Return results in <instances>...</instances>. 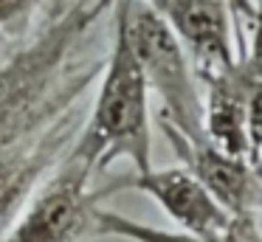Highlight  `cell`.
I'll return each instance as SVG.
<instances>
[{
    "instance_id": "6da1fadb",
    "label": "cell",
    "mask_w": 262,
    "mask_h": 242,
    "mask_svg": "<svg viewBox=\"0 0 262 242\" xmlns=\"http://www.w3.org/2000/svg\"><path fill=\"white\" fill-rule=\"evenodd\" d=\"M91 3L57 0L34 37L0 62V236L74 138L104 56L88 48Z\"/></svg>"
},
{
    "instance_id": "7a4b0ae2",
    "label": "cell",
    "mask_w": 262,
    "mask_h": 242,
    "mask_svg": "<svg viewBox=\"0 0 262 242\" xmlns=\"http://www.w3.org/2000/svg\"><path fill=\"white\" fill-rule=\"evenodd\" d=\"M71 155L85 163L93 178L121 158L130 161L136 172L152 169L149 90L119 11L113 17V39L99 73L91 116L82 124Z\"/></svg>"
},
{
    "instance_id": "3957f363",
    "label": "cell",
    "mask_w": 262,
    "mask_h": 242,
    "mask_svg": "<svg viewBox=\"0 0 262 242\" xmlns=\"http://www.w3.org/2000/svg\"><path fill=\"white\" fill-rule=\"evenodd\" d=\"M113 6L124 20L147 90L161 99L158 124L186 141H203V93L183 45L144 0H116Z\"/></svg>"
},
{
    "instance_id": "277c9868",
    "label": "cell",
    "mask_w": 262,
    "mask_h": 242,
    "mask_svg": "<svg viewBox=\"0 0 262 242\" xmlns=\"http://www.w3.org/2000/svg\"><path fill=\"white\" fill-rule=\"evenodd\" d=\"M93 174L74 155L62 158L29 203L12 219L0 242H79L93 231V214L113 189H93Z\"/></svg>"
},
{
    "instance_id": "5b68a950",
    "label": "cell",
    "mask_w": 262,
    "mask_h": 242,
    "mask_svg": "<svg viewBox=\"0 0 262 242\" xmlns=\"http://www.w3.org/2000/svg\"><path fill=\"white\" fill-rule=\"evenodd\" d=\"M183 45L194 76L206 79L237 62L228 0H144Z\"/></svg>"
},
{
    "instance_id": "8992f818",
    "label": "cell",
    "mask_w": 262,
    "mask_h": 242,
    "mask_svg": "<svg viewBox=\"0 0 262 242\" xmlns=\"http://www.w3.org/2000/svg\"><path fill=\"white\" fill-rule=\"evenodd\" d=\"M164 135L169 138L183 166L203 183V189L231 217H254L262 208V172L248 158L228 155L209 138L186 141L172 129H164Z\"/></svg>"
},
{
    "instance_id": "52a82bcc",
    "label": "cell",
    "mask_w": 262,
    "mask_h": 242,
    "mask_svg": "<svg viewBox=\"0 0 262 242\" xmlns=\"http://www.w3.org/2000/svg\"><path fill=\"white\" fill-rule=\"evenodd\" d=\"M119 189L144 191L181 225V231L200 236V239H214L231 223V214L203 189V183L186 166L147 169V172L124 174L113 183V191Z\"/></svg>"
},
{
    "instance_id": "ba28073f",
    "label": "cell",
    "mask_w": 262,
    "mask_h": 242,
    "mask_svg": "<svg viewBox=\"0 0 262 242\" xmlns=\"http://www.w3.org/2000/svg\"><path fill=\"white\" fill-rule=\"evenodd\" d=\"M206 87L203 99V133L214 146L228 155L248 158L245 133V76L239 59L226 71L200 79Z\"/></svg>"
},
{
    "instance_id": "9c48e42d",
    "label": "cell",
    "mask_w": 262,
    "mask_h": 242,
    "mask_svg": "<svg viewBox=\"0 0 262 242\" xmlns=\"http://www.w3.org/2000/svg\"><path fill=\"white\" fill-rule=\"evenodd\" d=\"M93 231L102 236H119L127 242H262V231L254 217H231L220 236L214 239H200L186 231H164L155 225H144L138 219H130L124 214L96 208L93 214Z\"/></svg>"
},
{
    "instance_id": "30bf717a",
    "label": "cell",
    "mask_w": 262,
    "mask_h": 242,
    "mask_svg": "<svg viewBox=\"0 0 262 242\" xmlns=\"http://www.w3.org/2000/svg\"><path fill=\"white\" fill-rule=\"evenodd\" d=\"M245 76V133H248V161L262 172V62L243 48L237 56Z\"/></svg>"
},
{
    "instance_id": "8fae6325",
    "label": "cell",
    "mask_w": 262,
    "mask_h": 242,
    "mask_svg": "<svg viewBox=\"0 0 262 242\" xmlns=\"http://www.w3.org/2000/svg\"><path fill=\"white\" fill-rule=\"evenodd\" d=\"M31 6H34V0H0V26H9Z\"/></svg>"
},
{
    "instance_id": "7c38bea8",
    "label": "cell",
    "mask_w": 262,
    "mask_h": 242,
    "mask_svg": "<svg viewBox=\"0 0 262 242\" xmlns=\"http://www.w3.org/2000/svg\"><path fill=\"white\" fill-rule=\"evenodd\" d=\"M243 48H248L251 54H256L262 62V14L256 9H254V23H251V28H248V37L243 39Z\"/></svg>"
},
{
    "instance_id": "4fadbf2b",
    "label": "cell",
    "mask_w": 262,
    "mask_h": 242,
    "mask_svg": "<svg viewBox=\"0 0 262 242\" xmlns=\"http://www.w3.org/2000/svg\"><path fill=\"white\" fill-rule=\"evenodd\" d=\"M228 6H231V11H234V20H237V17H245L248 26L254 23V3H251V0H228Z\"/></svg>"
},
{
    "instance_id": "5bb4252c",
    "label": "cell",
    "mask_w": 262,
    "mask_h": 242,
    "mask_svg": "<svg viewBox=\"0 0 262 242\" xmlns=\"http://www.w3.org/2000/svg\"><path fill=\"white\" fill-rule=\"evenodd\" d=\"M113 3H116V0H93V3H91V14H93V20H99V17H102L107 9H113Z\"/></svg>"
},
{
    "instance_id": "9a60e30c",
    "label": "cell",
    "mask_w": 262,
    "mask_h": 242,
    "mask_svg": "<svg viewBox=\"0 0 262 242\" xmlns=\"http://www.w3.org/2000/svg\"><path fill=\"white\" fill-rule=\"evenodd\" d=\"M254 9H256V11H259V14H262V0H256V3H254Z\"/></svg>"
}]
</instances>
